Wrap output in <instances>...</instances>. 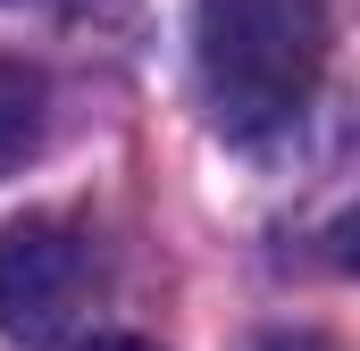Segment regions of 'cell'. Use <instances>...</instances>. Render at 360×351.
Wrapping results in <instances>:
<instances>
[{
	"instance_id": "5b68a950",
	"label": "cell",
	"mask_w": 360,
	"mask_h": 351,
	"mask_svg": "<svg viewBox=\"0 0 360 351\" xmlns=\"http://www.w3.org/2000/svg\"><path fill=\"white\" fill-rule=\"evenodd\" d=\"M84 351H160V343H143V335H92Z\"/></svg>"
},
{
	"instance_id": "8992f818",
	"label": "cell",
	"mask_w": 360,
	"mask_h": 351,
	"mask_svg": "<svg viewBox=\"0 0 360 351\" xmlns=\"http://www.w3.org/2000/svg\"><path fill=\"white\" fill-rule=\"evenodd\" d=\"M59 8H117V0H59Z\"/></svg>"
},
{
	"instance_id": "7a4b0ae2",
	"label": "cell",
	"mask_w": 360,
	"mask_h": 351,
	"mask_svg": "<svg viewBox=\"0 0 360 351\" xmlns=\"http://www.w3.org/2000/svg\"><path fill=\"white\" fill-rule=\"evenodd\" d=\"M92 293V243L68 218H8L0 226V335L51 343Z\"/></svg>"
},
{
	"instance_id": "3957f363",
	"label": "cell",
	"mask_w": 360,
	"mask_h": 351,
	"mask_svg": "<svg viewBox=\"0 0 360 351\" xmlns=\"http://www.w3.org/2000/svg\"><path fill=\"white\" fill-rule=\"evenodd\" d=\"M42 117H51V84H42V67L0 59V176L25 168V159L42 151Z\"/></svg>"
},
{
	"instance_id": "277c9868",
	"label": "cell",
	"mask_w": 360,
	"mask_h": 351,
	"mask_svg": "<svg viewBox=\"0 0 360 351\" xmlns=\"http://www.w3.org/2000/svg\"><path fill=\"white\" fill-rule=\"evenodd\" d=\"M260 351H335V343H327V335H302V326H293V335H269Z\"/></svg>"
},
{
	"instance_id": "6da1fadb",
	"label": "cell",
	"mask_w": 360,
	"mask_h": 351,
	"mask_svg": "<svg viewBox=\"0 0 360 351\" xmlns=\"http://www.w3.org/2000/svg\"><path fill=\"white\" fill-rule=\"evenodd\" d=\"M201 92L226 134H285L327 76V8L319 0H201L193 8Z\"/></svg>"
}]
</instances>
